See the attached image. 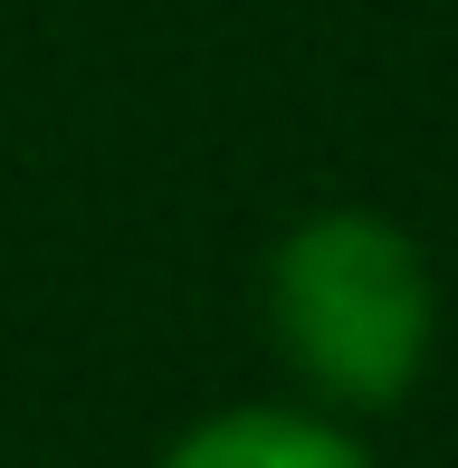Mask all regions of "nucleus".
Listing matches in <instances>:
<instances>
[{
  "label": "nucleus",
  "mask_w": 458,
  "mask_h": 468,
  "mask_svg": "<svg viewBox=\"0 0 458 468\" xmlns=\"http://www.w3.org/2000/svg\"><path fill=\"white\" fill-rule=\"evenodd\" d=\"M267 325H277L286 373L316 401L391 411L421 382L430 335H440L421 239L401 220H382V210H316V220H297L277 239V259H267Z\"/></svg>",
  "instance_id": "nucleus-1"
},
{
  "label": "nucleus",
  "mask_w": 458,
  "mask_h": 468,
  "mask_svg": "<svg viewBox=\"0 0 458 468\" xmlns=\"http://www.w3.org/2000/svg\"><path fill=\"white\" fill-rule=\"evenodd\" d=\"M153 468H372V459L316 411H220L182 431Z\"/></svg>",
  "instance_id": "nucleus-2"
}]
</instances>
